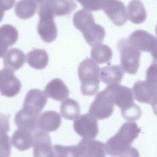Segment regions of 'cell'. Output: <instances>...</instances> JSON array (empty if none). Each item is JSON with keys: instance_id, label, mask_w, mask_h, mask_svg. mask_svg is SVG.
I'll return each instance as SVG.
<instances>
[{"instance_id": "obj_1", "label": "cell", "mask_w": 157, "mask_h": 157, "mask_svg": "<svg viewBox=\"0 0 157 157\" xmlns=\"http://www.w3.org/2000/svg\"><path fill=\"white\" fill-rule=\"evenodd\" d=\"M139 128L135 122L124 123L117 133L105 144L106 153L111 156H128V153L137 152L131 144L138 136Z\"/></svg>"}, {"instance_id": "obj_2", "label": "cell", "mask_w": 157, "mask_h": 157, "mask_svg": "<svg viewBox=\"0 0 157 157\" xmlns=\"http://www.w3.org/2000/svg\"><path fill=\"white\" fill-rule=\"evenodd\" d=\"M73 23L82 33L90 45L93 47L103 41L105 34L104 28L95 23L94 17L90 11L85 9L77 11L73 16Z\"/></svg>"}, {"instance_id": "obj_3", "label": "cell", "mask_w": 157, "mask_h": 157, "mask_svg": "<svg viewBox=\"0 0 157 157\" xmlns=\"http://www.w3.org/2000/svg\"><path fill=\"white\" fill-rule=\"evenodd\" d=\"M78 75L81 82V92L83 96L93 95L98 91L100 68L93 59L86 58L80 63Z\"/></svg>"}, {"instance_id": "obj_4", "label": "cell", "mask_w": 157, "mask_h": 157, "mask_svg": "<svg viewBox=\"0 0 157 157\" xmlns=\"http://www.w3.org/2000/svg\"><path fill=\"white\" fill-rule=\"evenodd\" d=\"M38 14L40 19L37 30L39 36L46 43L54 41L57 37L58 31L52 10L47 5L42 4L39 6Z\"/></svg>"}, {"instance_id": "obj_5", "label": "cell", "mask_w": 157, "mask_h": 157, "mask_svg": "<svg viewBox=\"0 0 157 157\" xmlns=\"http://www.w3.org/2000/svg\"><path fill=\"white\" fill-rule=\"evenodd\" d=\"M118 49L120 53L121 66L123 70L129 74H135L139 66L140 51L125 39L119 41Z\"/></svg>"}, {"instance_id": "obj_6", "label": "cell", "mask_w": 157, "mask_h": 157, "mask_svg": "<svg viewBox=\"0 0 157 157\" xmlns=\"http://www.w3.org/2000/svg\"><path fill=\"white\" fill-rule=\"evenodd\" d=\"M114 103L105 90H103L97 94L94 100L89 109V113L96 119L102 120L109 118L113 112Z\"/></svg>"}, {"instance_id": "obj_7", "label": "cell", "mask_w": 157, "mask_h": 157, "mask_svg": "<svg viewBox=\"0 0 157 157\" xmlns=\"http://www.w3.org/2000/svg\"><path fill=\"white\" fill-rule=\"evenodd\" d=\"M105 90L111 96L114 104L121 109V113L135 105L133 92L130 88L118 84H114L108 85Z\"/></svg>"}, {"instance_id": "obj_8", "label": "cell", "mask_w": 157, "mask_h": 157, "mask_svg": "<svg viewBox=\"0 0 157 157\" xmlns=\"http://www.w3.org/2000/svg\"><path fill=\"white\" fill-rule=\"evenodd\" d=\"M75 132L82 138L94 139L99 131L97 119L90 113L79 115L74 120Z\"/></svg>"}, {"instance_id": "obj_9", "label": "cell", "mask_w": 157, "mask_h": 157, "mask_svg": "<svg viewBox=\"0 0 157 157\" xmlns=\"http://www.w3.org/2000/svg\"><path fill=\"white\" fill-rule=\"evenodd\" d=\"M21 88L20 80L15 75L14 71L4 67L0 70V93L8 98H12L19 93Z\"/></svg>"}, {"instance_id": "obj_10", "label": "cell", "mask_w": 157, "mask_h": 157, "mask_svg": "<svg viewBox=\"0 0 157 157\" xmlns=\"http://www.w3.org/2000/svg\"><path fill=\"white\" fill-rule=\"evenodd\" d=\"M102 9L117 26L123 25L128 19L126 7L119 0H105Z\"/></svg>"}, {"instance_id": "obj_11", "label": "cell", "mask_w": 157, "mask_h": 157, "mask_svg": "<svg viewBox=\"0 0 157 157\" xmlns=\"http://www.w3.org/2000/svg\"><path fill=\"white\" fill-rule=\"evenodd\" d=\"M128 40L140 51L151 52L157 45V39L155 36L141 29L133 32Z\"/></svg>"}, {"instance_id": "obj_12", "label": "cell", "mask_w": 157, "mask_h": 157, "mask_svg": "<svg viewBox=\"0 0 157 157\" xmlns=\"http://www.w3.org/2000/svg\"><path fill=\"white\" fill-rule=\"evenodd\" d=\"M77 145L78 156L99 157L106 155L105 144L93 139L83 138Z\"/></svg>"}, {"instance_id": "obj_13", "label": "cell", "mask_w": 157, "mask_h": 157, "mask_svg": "<svg viewBox=\"0 0 157 157\" xmlns=\"http://www.w3.org/2000/svg\"><path fill=\"white\" fill-rule=\"evenodd\" d=\"M33 155L36 157L54 156L53 147L50 136L42 130L34 135Z\"/></svg>"}, {"instance_id": "obj_14", "label": "cell", "mask_w": 157, "mask_h": 157, "mask_svg": "<svg viewBox=\"0 0 157 157\" xmlns=\"http://www.w3.org/2000/svg\"><path fill=\"white\" fill-rule=\"evenodd\" d=\"M132 92L136 99L140 102L151 104L157 98V87L146 80L136 82Z\"/></svg>"}, {"instance_id": "obj_15", "label": "cell", "mask_w": 157, "mask_h": 157, "mask_svg": "<svg viewBox=\"0 0 157 157\" xmlns=\"http://www.w3.org/2000/svg\"><path fill=\"white\" fill-rule=\"evenodd\" d=\"M39 115V113L23 107L15 114L14 121L19 129L32 132L38 127Z\"/></svg>"}, {"instance_id": "obj_16", "label": "cell", "mask_w": 157, "mask_h": 157, "mask_svg": "<svg viewBox=\"0 0 157 157\" xmlns=\"http://www.w3.org/2000/svg\"><path fill=\"white\" fill-rule=\"evenodd\" d=\"M47 102V96L44 91L39 89H32L27 93L23 107L40 113Z\"/></svg>"}, {"instance_id": "obj_17", "label": "cell", "mask_w": 157, "mask_h": 157, "mask_svg": "<svg viewBox=\"0 0 157 157\" xmlns=\"http://www.w3.org/2000/svg\"><path fill=\"white\" fill-rule=\"evenodd\" d=\"M18 38L17 29L12 25L0 26V58L4 56L9 47L16 43Z\"/></svg>"}, {"instance_id": "obj_18", "label": "cell", "mask_w": 157, "mask_h": 157, "mask_svg": "<svg viewBox=\"0 0 157 157\" xmlns=\"http://www.w3.org/2000/svg\"><path fill=\"white\" fill-rule=\"evenodd\" d=\"M44 93L48 98L57 101H63L68 98L70 91L63 80L56 78L48 83Z\"/></svg>"}, {"instance_id": "obj_19", "label": "cell", "mask_w": 157, "mask_h": 157, "mask_svg": "<svg viewBox=\"0 0 157 157\" xmlns=\"http://www.w3.org/2000/svg\"><path fill=\"white\" fill-rule=\"evenodd\" d=\"M61 124V116L54 110L45 111L39 117L38 128L46 132L56 131L60 127Z\"/></svg>"}, {"instance_id": "obj_20", "label": "cell", "mask_w": 157, "mask_h": 157, "mask_svg": "<svg viewBox=\"0 0 157 157\" xmlns=\"http://www.w3.org/2000/svg\"><path fill=\"white\" fill-rule=\"evenodd\" d=\"M26 59V56L23 51L17 48H10L3 56L4 67L15 72L24 65Z\"/></svg>"}, {"instance_id": "obj_21", "label": "cell", "mask_w": 157, "mask_h": 157, "mask_svg": "<svg viewBox=\"0 0 157 157\" xmlns=\"http://www.w3.org/2000/svg\"><path fill=\"white\" fill-rule=\"evenodd\" d=\"M121 66H105L100 69V80L108 85L118 84L124 75Z\"/></svg>"}, {"instance_id": "obj_22", "label": "cell", "mask_w": 157, "mask_h": 157, "mask_svg": "<svg viewBox=\"0 0 157 157\" xmlns=\"http://www.w3.org/2000/svg\"><path fill=\"white\" fill-rule=\"evenodd\" d=\"M33 142L34 136L31 134V132L19 128L13 132L11 137L12 145L20 151L31 148L33 145Z\"/></svg>"}, {"instance_id": "obj_23", "label": "cell", "mask_w": 157, "mask_h": 157, "mask_svg": "<svg viewBox=\"0 0 157 157\" xmlns=\"http://www.w3.org/2000/svg\"><path fill=\"white\" fill-rule=\"evenodd\" d=\"M28 64L36 69H43L48 63L47 52L41 48H35L29 52L26 55Z\"/></svg>"}, {"instance_id": "obj_24", "label": "cell", "mask_w": 157, "mask_h": 157, "mask_svg": "<svg viewBox=\"0 0 157 157\" xmlns=\"http://www.w3.org/2000/svg\"><path fill=\"white\" fill-rule=\"evenodd\" d=\"M43 4L47 5L51 9L55 16L68 15L77 7V4L73 0H47Z\"/></svg>"}, {"instance_id": "obj_25", "label": "cell", "mask_w": 157, "mask_h": 157, "mask_svg": "<svg viewBox=\"0 0 157 157\" xmlns=\"http://www.w3.org/2000/svg\"><path fill=\"white\" fill-rule=\"evenodd\" d=\"M128 19L134 24H140L145 21L147 13L144 6L140 0H132L128 6Z\"/></svg>"}, {"instance_id": "obj_26", "label": "cell", "mask_w": 157, "mask_h": 157, "mask_svg": "<svg viewBox=\"0 0 157 157\" xmlns=\"http://www.w3.org/2000/svg\"><path fill=\"white\" fill-rule=\"evenodd\" d=\"M38 8V4L33 0H21L15 5V12L20 19L26 20L33 17Z\"/></svg>"}, {"instance_id": "obj_27", "label": "cell", "mask_w": 157, "mask_h": 157, "mask_svg": "<svg viewBox=\"0 0 157 157\" xmlns=\"http://www.w3.org/2000/svg\"><path fill=\"white\" fill-rule=\"evenodd\" d=\"M60 113L67 120H75L80 115V105L75 100L67 98L60 105Z\"/></svg>"}, {"instance_id": "obj_28", "label": "cell", "mask_w": 157, "mask_h": 157, "mask_svg": "<svg viewBox=\"0 0 157 157\" xmlns=\"http://www.w3.org/2000/svg\"><path fill=\"white\" fill-rule=\"evenodd\" d=\"M91 56L98 64H102L110 60L112 52L107 45L99 44L93 47L91 50Z\"/></svg>"}, {"instance_id": "obj_29", "label": "cell", "mask_w": 157, "mask_h": 157, "mask_svg": "<svg viewBox=\"0 0 157 157\" xmlns=\"http://www.w3.org/2000/svg\"><path fill=\"white\" fill-rule=\"evenodd\" d=\"M53 150L55 156H78L77 145L64 146L54 145Z\"/></svg>"}, {"instance_id": "obj_30", "label": "cell", "mask_w": 157, "mask_h": 157, "mask_svg": "<svg viewBox=\"0 0 157 157\" xmlns=\"http://www.w3.org/2000/svg\"><path fill=\"white\" fill-rule=\"evenodd\" d=\"M11 144V139L7 132H0V156L10 155Z\"/></svg>"}, {"instance_id": "obj_31", "label": "cell", "mask_w": 157, "mask_h": 157, "mask_svg": "<svg viewBox=\"0 0 157 157\" xmlns=\"http://www.w3.org/2000/svg\"><path fill=\"white\" fill-rule=\"evenodd\" d=\"M83 9L89 11H97L102 9L105 0H76Z\"/></svg>"}, {"instance_id": "obj_32", "label": "cell", "mask_w": 157, "mask_h": 157, "mask_svg": "<svg viewBox=\"0 0 157 157\" xmlns=\"http://www.w3.org/2000/svg\"><path fill=\"white\" fill-rule=\"evenodd\" d=\"M146 81L157 87V61L153 60L147 70Z\"/></svg>"}, {"instance_id": "obj_33", "label": "cell", "mask_w": 157, "mask_h": 157, "mask_svg": "<svg viewBox=\"0 0 157 157\" xmlns=\"http://www.w3.org/2000/svg\"><path fill=\"white\" fill-rule=\"evenodd\" d=\"M10 130L9 120L7 115L0 113V132H9Z\"/></svg>"}, {"instance_id": "obj_34", "label": "cell", "mask_w": 157, "mask_h": 157, "mask_svg": "<svg viewBox=\"0 0 157 157\" xmlns=\"http://www.w3.org/2000/svg\"><path fill=\"white\" fill-rule=\"evenodd\" d=\"M15 0H0V8L3 10H10L14 5Z\"/></svg>"}, {"instance_id": "obj_35", "label": "cell", "mask_w": 157, "mask_h": 157, "mask_svg": "<svg viewBox=\"0 0 157 157\" xmlns=\"http://www.w3.org/2000/svg\"><path fill=\"white\" fill-rule=\"evenodd\" d=\"M153 110L156 115H157V98L153 101V102L151 103Z\"/></svg>"}, {"instance_id": "obj_36", "label": "cell", "mask_w": 157, "mask_h": 157, "mask_svg": "<svg viewBox=\"0 0 157 157\" xmlns=\"http://www.w3.org/2000/svg\"><path fill=\"white\" fill-rule=\"evenodd\" d=\"M150 53H151V56L153 58V60L157 61V45Z\"/></svg>"}, {"instance_id": "obj_37", "label": "cell", "mask_w": 157, "mask_h": 157, "mask_svg": "<svg viewBox=\"0 0 157 157\" xmlns=\"http://www.w3.org/2000/svg\"><path fill=\"white\" fill-rule=\"evenodd\" d=\"M4 10H3L2 9H1L0 8V22L2 20L3 17H4Z\"/></svg>"}, {"instance_id": "obj_38", "label": "cell", "mask_w": 157, "mask_h": 157, "mask_svg": "<svg viewBox=\"0 0 157 157\" xmlns=\"http://www.w3.org/2000/svg\"><path fill=\"white\" fill-rule=\"evenodd\" d=\"M155 32H156V34L157 35V25H156V29H155Z\"/></svg>"}]
</instances>
